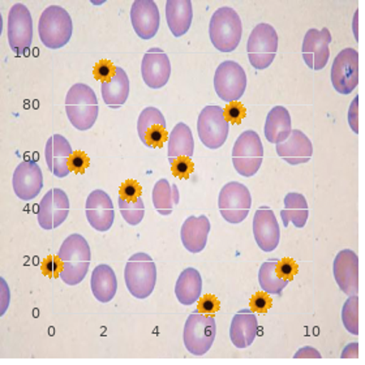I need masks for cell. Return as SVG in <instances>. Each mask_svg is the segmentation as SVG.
<instances>
[{"mask_svg":"<svg viewBox=\"0 0 365 365\" xmlns=\"http://www.w3.org/2000/svg\"><path fill=\"white\" fill-rule=\"evenodd\" d=\"M42 270H43V273L50 275V277H53V278L61 277V259H59V257H48V259H45L43 264H42Z\"/></svg>","mask_w":365,"mask_h":365,"instance_id":"cell-45","label":"cell"},{"mask_svg":"<svg viewBox=\"0 0 365 365\" xmlns=\"http://www.w3.org/2000/svg\"><path fill=\"white\" fill-rule=\"evenodd\" d=\"M130 78L124 69L115 67L114 76L110 80L101 83L102 98L107 106L113 110H118L127 102L130 96Z\"/></svg>","mask_w":365,"mask_h":365,"instance_id":"cell-27","label":"cell"},{"mask_svg":"<svg viewBox=\"0 0 365 365\" xmlns=\"http://www.w3.org/2000/svg\"><path fill=\"white\" fill-rule=\"evenodd\" d=\"M331 42V33L327 28L309 29L305 33L303 41V59L308 68L313 71H321L327 67L330 58L329 45Z\"/></svg>","mask_w":365,"mask_h":365,"instance_id":"cell-18","label":"cell"},{"mask_svg":"<svg viewBox=\"0 0 365 365\" xmlns=\"http://www.w3.org/2000/svg\"><path fill=\"white\" fill-rule=\"evenodd\" d=\"M8 43L17 56H24L31 50L33 42V19L31 11L21 3H16L8 14Z\"/></svg>","mask_w":365,"mask_h":365,"instance_id":"cell-10","label":"cell"},{"mask_svg":"<svg viewBox=\"0 0 365 365\" xmlns=\"http://www.w3.org/2000/svg\"><path fill=\"white\" fill-rule=\"evenodd\" d=\"M278 259H270L265 261L259 272V287L267 295H277L281 297L283 289L289 286V281L282 279L281 277L277 274V264Z\"/></svg>","mask_w":365,"mask_h":365,"instance_id":"cell-35","label":"cell"},{"mask_svg":"<svg viewBox=\"0 0 365 365\" xmlns=\"http://www.w3.org/2000/svg\"><path fill=\"white\" fill-rule=\"evenodd\" d=\"M331 84L335 91L349 96L359 84V53L347 47L335 56L331 66Z\"/></svg>","mask_w":365,"mask_h":365,"instance_id":"cell-13","label":"cell"},{"mask_svg":"<svg viewBox=\"0 0 365 365\" xmlns=\"http://www.w3.org/2000/svg\"><path fill=\"white\" fill-rule=\"evenodd\" d=\"M319 359L321 354L313 347H303L295 354V359Z\"/></svg>","mask_w":365,"mask_h":365,"instance_id":"cell-48","label":"cell"},{"mask_svg":"<svg viewBox=\"0 0 365 365\" xmlns=\"http://www.w3.org/2000/svg\"><path fill=\"white\" fill-rule=\"evenodd\" d=\"M259 331V321L251 308L235 313L230 327V339L236 349L244 350L255 342Z\"/></svg>","mask_w":365,"mask_h":365,"instance_id":"cell-24","label":"cell"},{"mask_svg":"<svg viewBox=\"0 0 365 365\" xmlns=\"http://www.w3.org/2000/svg\"><path fill=\"white\" fill-rule=\"evenodd\" d=\"M69 198L61 188H53L41 200L37 212L39 226L43 230H53L68 218Z\"/></svg>","mask_w":365,"mask_h":365,"instance_id":"cell-14","label":"cell"},{"mask_svg":"<svg viewBox=\"0 0 365 365\" xmlns=\"http://www.w3.org/2000/svg\"><path fill=\"white\" fill-rule=\"evenodd\" d=\"M292 123L291 115L286 107L275 106L269 111L265 120L264 133L270 144H281L291 135Z\"/></svg>","mask_w":365,"mask_h":365,"instance_id":"cell-29","label":"cell"},{"mask_svg":"<svg viewBox=\"0 0 365 365\" xmlns=\"http://www.w3.org/2000/svg\"><path fill=\"white\" fill-rule=\"evenodd\" d=\"M333 274L338 287L347 297L358 295L359 257L351 250H342L335 256Z\"/></svg>","mask_w":365,"mask_h":365,"instance_id":"cell-21","label":"cell"},{"mask_svg":"<svg viewBox=\"0 0 365 365\" xmlns=\"http://www.w3.org/2000/svg\"><path fill=\"white\" fill-rule=\"evenodd\" d=\"M264 160V146L256 130H245L234 145L232 165L236 173L244 178H251L259 173Z\"/></svg>","mask_w":365,"mask_h":365,"instance_id":"cell-7","label":"cell"},{"mask_svg":"<svg viewBox=\"0 0 365 365\" xmlns=\"http://www.w3.org/2000/svg\"><path fill=\"white\" fill-rule=\"evenodd\" d=\"M115 73V67L110 63V61H101L98 66L96 67V76L98 77L102 80V81H105V78H111V77L114 76Z\"/></svg>","mask_w":365,"mask_h":365,"instance_id":"cell-47","label":"cell"},{"mask_svg":"<svg viewBox=\"0 0 365 365\" xmlns=\"http://www.w3.org/2000/svg\"><path fill=\"white\" fill-rule=\"evenodd\" d=\"M91 160L84 152H73L68 160V168L71 173L84 174L85 170L89 168Z\"/></svg>","mask_w":365,"mask_h":365,"instance_id":"cell-39","label":"cell"},{"mask_svg":"<svg viewBox=\"0 0 365 365\" xmlns=\"http://www.w3.org/2000/svg\"><path fill=\"white\" fill-rule=\"evenodd\" d=\"M73 154L68 140L61 135H53L47 140L45 158L48 171L56 178L68 176V160Z\"/></svg>","mask_w":365,"mask_h":365,"instance_id":"cell-25","label":"cell"},{"mask_svg":"<svg viewBox=\"0 0 365 365\" xmlns=\"http://www.w3.org/2000/svg\"><path fill=\"white\" fill-rule=\"evenodd\" d=\"M225 118L228 123H234V124H240L245 116V108L240 102H231L228 103V106L223 110Z\"/></svg>","mask_w":365,"mask_h":365,"instance_id":"cell-42","label":"cell"},{"mask_svg":"<svg viewBox=\"0 0 365 365\" xmlns=\"http://www.w3.org/2000/svg\"><path fill=\"white\" fill-rule=\"evenodd\" d=\"M218 206L225 221L231 225H239L245 221L251 212V192L242 182H227L220 192Z\"/></svg>","mask_w":365,"mask_h":365,"instance_id":"cell-9","label":"cell"},{"mask_svg":"<svg viewBox=\"0 0 365 365\" xmlns=\"http://www.w3.org/2000/svg\"><path fill=\"white\" fill-rule=\"evenodd\" d=\"M214 89L223 102H237L247 89V75L243 67L234 61L221 63L214 75Z\"/></svg>","mask_w":365,"mask_h":365,"instance_id":"cell-11","label":"cell"},{"mask_svg":"<svg viewBox=\"0 0 365 365\" xmlns=\"http://www.w3.org/2000/svg\"><path fill=\"white\" fill-rule=\"evenodd\" d=\"M153 205L160 215H170L174 206L179 204V190L175 184L171 187L168 179H160L155 182L152 193Z\"/></svg>","mask_w":365,"mask_h":365,"instance_id":"cell-34","label":"cell"},{"mask_svg":"<svg viewBox=\"0 0 365 365\" xmlns=\"http://www.w3.org/2000/svg\"><path fill=\"white\" fill-rule=\"evenodd\" d=\"M124 281L132 297L136 299L150 297L157 283V267L152 257L143 252L130 256L124 269Z\"/></svg>","mask_w":365,"mask_h":365,"instance_id":"cell-5","label":"cell"},{"mask_svg":"<svg viewBox=\"0 0 365 365\" xmlns=\"http://www.w3.org/2000/svg\"><path fill=\"white\" fill-rule=\"evenodd\" d=\"M277 274L284 281L291 282L297 273V264L292 259H282L277 264Z\"/></svg>","mask_w":365,"mask_h":365,"instance_id":"cell-40","label":"cell"},{"mask_svg":"<svg viewBox=\"0 0 365 365\" xmlns=\"http://www.w3.org/2000/svg\"><path fill=\"white\" fill-rule=\"evenodd\" d=\"M91 292L101 303H108L114 299L118 291V279L113 267L101 264L91 273Z\"/></svg>","mask_w":365,"mask_h":365,"instance_id":"cell-30","label":"cell"},{"mask_svg":"<svg viewBox=\"0 0 365 365\" xmlns=\"http://www.w3.org/2000/svg\"><path fill=\"white\" fill-rule=\"evenodd\" d=\"M85 213L89 225L99 232H106L114 225V204L105 190H94L89 193Z\"/></svg>","mask_w":365,"mask_h":365,"instance_id":"cell-19","label":"cell"},{"mask_svg":"<svg viewBox=\"0 0 365 365\" xmlns=\"http://www.w3.org/2000/svg\"><path fill=\"white\" fill-rule=\"evenodd\" d=\"M349 124L354 133H359V97L356 96L351 102L349 108Z\"/></svg>","mask_w":365,"mask_h":365,"instance_id":"cell-46","label":"cell"},{"mask_svg":"<svg viewBox=\"0 0 365 365\" xmlns=\"http://www.w3.org/2000/svg\"><path fill=\"white\" fill-rule=\"evenodd\" d=\"M217 335V324L213 314L201 313L198 309L190 313L185 321L182 341L190 354L202 356L212 349Z\"/></svg>","mask_w":365,"mask_h":365,"instance_id":"cell-6","label":"cell"},{"mask_svg":"<svg viewBox=\"0 0 365 365\" xmlns=\"http://www.w3.org/2000/svg\"><path fill=\"white\" fill-rule=\"evenodd\" d=\"M284 207L281 210V218L284 227H289V223H294L297 228H303L309 217L308 202L302 193L291 192L283 200Z\"/></svg>","mask_w":365,"mask_h":365,"instance_id":"cell-33","label":"cell"},{"mask_svg":"<svg viewBox=\"0 0 365 365\" xmlns=\"http://www.w3.org/2000/svg\"><path fill=\"white\" fill-rule=\"evenodd\" d=\"M130 23L141 39H152L160 31V16L155 1L136 0L130 8Z\"/></svg>","mask_w":365,"mask_h":365,"instance_id":"cell-22","label":"cell"},{"mask_svg":"<svg viewBox=\"0 0 365 365\" xmlns=\"http://www.w3.org/2000/svg\"><path fill=\"white\" fill-rule=\"evenodd\" d=\"M243 25L234 8L221 7L214 12L209 24V37L221 53H232L242 41Z\"/></svg>","mask_w":365,"mask_h":365,"instance_id":"cell-3","label":"cell"},{"mask_svg":"<svg viewBox=\"0 0 365 365\" xmlns=\"http://www.w3.org/2000/svg\"><path fill=\"white\" fill-rule=\"evenodd\" d=\"M58 257L61 261V281L68 286H77L84 281L91 259V247L84 236L69 235L61 244Z\"/></svg>","mask_w":365,"mask_h":365,"instance_id":"cell-1","label":"cell"},{"mask_svg":"<svg viewBox=\"0 0 365 365\" xmlns=\"http://www.w3.org/2000/svg\"><path fill=\"white\" fill-rule=\"evenodd\" d=\"M202 292V278L195 267H187L179 275L175 284V295L182 305H193Z\"/></svg>","mask_w":365,"mask_h":365,"instance_id":"cell-31","label":"cell"},{"mask_svg":"<svg viewBox=\"0 0 365 365\" xmlns=\"http://www.w3.org/2000/svg\"><path fill=\"white\" fill-rule=\"evenodd\" d=\"M118 205L123 220L130 226H137L144 220L145 204L143 197H138L137 200H124L119 197Z\"/></svg>","mask_w":365,"mask_h":365,"instance_id":"cell-36","label":"cell"},{"mask_svg":"<svg viewBox=\"0 0 365 365\" xmlns=\"http://www.w3.org/2000/svg\"><path fill=\"white\" fill-rule=\"evenodd\" d=\"M12 185L16 196L23 201H31L43 188V174L34 160H23L14 173Z\"/></svg>","mask_w":365,"mask_h":365,"instance_id":"cell-16","label":"cell"},{"mask_svg":"<svg viewBox=\"0 0 365 365\" xmlns=\"http://www.w3.org/2000/svg\"><path fill=\"white\" fill-rule=\"evenodd\" d=\"M195 153V140L185 123H178L168 136V160L170 165L180 157L192 158Z\"/></svg>","mask_w":365,"mask_h":365,"instance_id":"cell-32","label":"cell"},{"mask_svg":"<svg viewBox=\"0 0 365 365\" xmlns=\"http://www.w3.org/2000/svg\"><path fill=\"white\" fill-rule=\"evenodd\" d=\"M197 132L200 141L209 149H220L227 141L230 123L221 106H205L198 115Z\"/></svg>","mask_w":365,"mask_h":365,"instance_id":"cell-12","label":"cell"},{"mask_svg":"<svg viewBox=\"0 0 365 365\" xmlns=\"http://www.w3.org/2000/svg\"><path fill=\"white\" fill-rule=\"evenodd\" d=\"M275 152L291 166L308 163L313 155L312 141L302 130H292L286 141L275 145Z\"/></svg>","mask_w":365,"mask_h":365,"instance_id":"cell-23","label":"cell"},{"mask_svg":"<svg viewBox=\"0 0 365 365\" xmlns=\"http://www.w3.org/2000/svg\"><path fill=\"white\" fill-rule=\"evenodd\" d=\"M72 31V19L64 8L50 6L42 12L38 23L39 39L47 48L58 50L68 45Z\"/></svg>","mask_w":365,"mask_h":365,"instance_id":"cell-4","label":"cell"},{"mask_svg":"<svg viewBox=\"0 0 365 365\" xmlns=\"http://www.w3.org/2000/svg\"><path fill=\"white\" fill-rule=\"evenodd\" d=\"M210 232V221L206 215L188 217L182 223L180 239L182 245L190 253H200L205 250Z\"/></svg>","mask_w":365,"mask_h":365,"instance_id":"cell-26","label":"cell"},{"mask_svg":"<svg viewBox=\"0 0 365 365\" xmlns=\"http://www.w3.org/2000/svg\"><path fill=\"white\" fill-rule=\"evenodd\" d=\"M166 20L173 36L179 38L190 31L193 20V7L190 0H168Z\"/></svg>","mask_w":365,"mask_h":365,"instance_id":"cell-28","label":"cell"},{"mask_svg":"<svg viewBox=\"0 0 365 365\" xmlns=\"http://www.w3.org/2000/svg\"><path fill=\"white\" fill-rule=\"evenodd\" d=\"M278 51V34L270 24L261 23L252 31L247 43L248 59L253 68L264 71L272 66Z\"/></svg>","mask_w":365,"mask_h":365,"instance_id":"cell-8","label":"cell"},{"mask_svg":"<svg viewBox=\"0 0 365 365\" xmlns=\"http://www.w3.org/2000/svg\"><path fill=\"white\" fill-rule=\"evenodd\" d=\"M220 308H221V303L217 297L214 295H205V297H201L197 309L201 313L213 314V313L218 312Z\"/></svg>","mask_w":365,"mask_h":365,"instance_id":"cell-44","label":"cell"},{"mask_svg":"<svg viewBox=\"0 0 365 365\" xmlns=\"http://www.w3.org/2000/svg\"><path fill=\"white\" fill-rule=\"evenodd\" d=\"M342 322L344 329L351 334H359V297H349L342 308Z\"/></svg>","mask_w":365,"mask_h":365,"instance_id":"cell-37","label":"cell"},{"mask_svg":"<svg viewBox=\"0 0 365 365\" xmlns=\"http://www.w3.org/2000/svg\"><path fill=\"white\" fill-rule=\"evenodd\" d=\"M173 174L180 179H190V174L193 173V162L192 158L180 157L171 163Z\"/></svg>","mask_w":365,"mask_h":365,"instance_id":"cell-38","label":"cell"},{"mask_svg":"<svg viewBox=\"0 0 365 365\" xmlns=\"http://www.w3.org/2000/svg\"><path fill=\"white\" fill-rule=\"evenodd\" d=\"M168 124L163 114L155 107H146L137 120V133L141 143L150 149H160L168 141Z\"/></svg>","mask_w":365,"mask_h":365,"instance_id":"cell-15","label":"cell"},{"mask_svg":"<svg viewBox=\"0 0 365 365\" xmlns=\"http://www.w3.org/2000/svg\"><path fill=\"white\" fill-rule=\"evenodd\" d=\"M66 113L77 130H89L98 119V99L89 85L75 84L66 97Z\"/></svg>","mask_w":365,"mask_h":365,"instance_id":"cell-2","label":"cell"},{"mask_svg":"<svg viewBox=\"0 0 365 365\" xmlns=\"http://www.w3.org/2000/svg\"><path fill=\"white\" fill-rule=\"evenodd\" d=\"M251 309L253 312L257 313H267L272 305H273V300L272 297H267V292H256L251 299Z\"/></svg>","mask_w":365,"mask_h":365,"instance_id":"cell-41","label":"cell"},{"mask_svg":"<svg viewBox=\"0 0 365 365\" xmlns=\"http://www.w3.org/2000/svg\"><path fill=\"white\" fill-rule=\"evenodd\" d=\"M253 236L264 252H273L279 245L281 230L273 210L267 206H261L253 217Z\"/></svg>","mask_w":365,"mask_h":365,"instance_id":"cell-20","label":"cell"},{"mask_svg":"<svg viewBox=\"0 0 365 365\" xmlns=\"http://www.w3.org/2000/svg\"><path fill=\"white\" fill-rule=\"evenodd\" d=\"M143 195V190L140 187V184L136 180H127L120 187V195L119 197L124 198V200H137L141 197Z\"/></svg>","mask_w":365,"mask_h":365,"instance_id":"cell-43","label":"cell"},{"mask_svg":"<svg viewBox=\"0 0 365 365\" xmlns=\"http://www.w3.org/2000/svg\"><path fill=\"white\" fill-rule=\"evenodd\" d=\"M141 76L150 89H162L171 76V63L168 53L160 47L149 48L141 63Z\"/></svg>","mask_w":365,"mask_h":365,"instance_id":"cell-17","label":"cell"}]
</instances>
